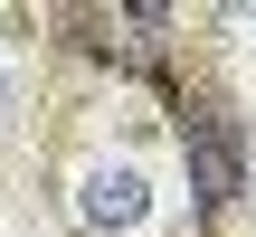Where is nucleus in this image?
Segmentation results:
<instances>
[{
    "label": "nucleus",
    "mask_w": 256,
    "mask_h": 237,
    "mask_svg": "<svg viewBox=\"0 0 256 237\" xmlns=\"http://www.w3.org/2000/svg\"><path fill=\"white\" fill-rule=\"evenodd\" d=\"M247 200H256V142H247Z\"/></svg>",
    "instance_id": "obj_3"
},
{
    "label": "nucleus",
    "mask_w": 256,
    "mask_h": 237,
    "mask_svg": "<svg viewBox=\"0 0 256 237\" xmlns=\"http://www.w3.org/2000/svg\"><path fill=\"white\" fill-rule=\"evenodd\" d=\"M0 114H10V86H0Z\"/></svg>",
    "instance_id": "obj_4"
},
{
    "label": "nucleus",
    "mask_w": 256,
    "mask_h": 237,
    "mask_svg": "<svg viewBox=\"0 0 256 237\" xmlns=\"http://www.w3.org/2000/svg\"><path fill=\"white\" fill-rule=\"evenodd\" d=\"M76 218L95 237H133L152 218V180H142V162H124V152H86L76 162Z\"/></svg>",
    "instance_id": "obj_1"
},
{
    "label": "nucleus",
    "mask_w": 256,
    "mask_h": 237,
    "mask_svg": "<svg viewBox=\"0 0 256 237\" xmlns=\"http://www.w3.org/2000/svg\"><path fill=\"white\" fill-rule=\"evenodd\" d=\"M180 162H190V190L200 209H228L247 190V152H238V124L218 104H180Z\"/></svg>",
    "instance_id": "obj_2"
}]
</instances>
